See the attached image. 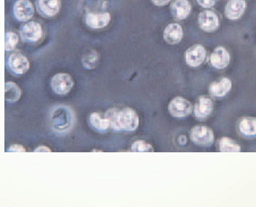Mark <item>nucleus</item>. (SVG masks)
<instances>
[{
	"label": "nucleus",
	"instance_id": "f257e3e1",
	"mask_svg": "<svg viewBox=\"0 0 256 207\" xmlns=\"http://www.w3.org/2000/svg\"><path fill=\"white\" fill-rule=\"evenodd\" d=\"M105 118L110 122V128L116 132L134 131L140 124L138 113L130 107L110 109L106 112Z\"/></svg>",
	"mask_w": 256,
	"mask_h": 207
},
{
	"label": "nucleus",
	"instance_id": "f03ea898",
	"mask_svg": "<svg viewBox=\"0 0 256 207\" xmlns=\"http://www.w3.org/2000/svg\"><path fill=\"white\" fill-rule=\"evenodd\" d=\"M74 113L66 106H56L50 113V123L56 133L63 134L70 131L74 125Z\"/></svg>",
	"mask_w": 256,
	"mask_h": 207
},
{
	"label": "nucleus",
	"instance_id": "7ed1b4c3",
	"mask_svg": "<svg viewBox=\"0 0 256 207\" xmlns=\"http://www.w3.org/2000/svg\"><path fill=\"white\" fill-rule=\"evenodd\" d=\"M52 91L60 96L68 94L74 86L72 78L68 74H58L52 76L50 82Z\"/></svg>",
	"mask_w": 256,
	"mask_h": 207
},
{
	"label": "nucleus",
	"instance_id": "20e7f679",
	"mask_svg": "<svg viewBox=\"0 0 256 207\" xmlns=\"http://www.w3.org/2000/svg\"><path fill=\"white\" fill-rule=\"evenodd\" d=\"M190 139L197 145L208 147L214 144V132L206 126H196L190 131Z\"/></svg>",
	"mask_w": 256,
	"mask_h": 207
},
{
	"label": "nucleus",
	"instance_id": "39448f33",
	"mask_svg": "<svg viewBox=\"0 0 256 207\" xmlns=\"http://www.w3.org/2000/svg\"><path fill=\"white\" fill-rule=\"evenodd\" d=\"M7 66L10 72L20 76L28 72L30 68V62L26 56L20 53H14L8 58Z\"/></svg>",
	"mask_w": 256,
	"mask_h": 207
},
{
	"label": "nucleus",
	"instance_id": "423d86ee",
	"mask_svg": "<svg viewBox=\"0 0 256 207\" xmlns=\"http://www.w3.org/2000/svg\"><path fill=\"white\" fill-rule=\"evenodd\" d=\"M42 28L40 23L35 21L28 22L22 26L20 35L26 43H35L40 41L42 37Z\"/></svg>",
	"mask_w": 256,
	"mask_h": 207
},
{
	"label": "nucleus",
	"instance_id": "0eeeda50",
	"mask_svg": "<svg viewBox=\"0 0 256 207\" xmlns=\"http://www.w3.org/2000/svg\"><path fill=\"white\" fill-rule=\"evenodd\" d=\"M13 15L18 22H27L34 15V8L29 0H16L13 6Z\"/></svg>",
	"mask_w": 256,
	"mask_h": 207
},
{
	"label": "nucleus",
	"instance_id": "6e6552de",
	"mask_svg": "<svg viewBox=\"0 0 256 207\" xmlns=\"http://www.w3.org/2000/svg\"><path fill=\"white\" fill-rule=\"evenodd\" d=\"M192 104L182 97H176L168 104V111L175 118H184L192 112Z\"/></svg>",
	"mask_w": 256,
	"mask_h": 207
},
{
	"label": "nucleus",
	"instance_id": "1a4fd4ad",
	"mask_svg": "<svg viewBox=\"0 0 256 207\" xmlns=\"http://www.w3.org/2000/svg\"><path fill=\"white\" fill-rule=\"evenodd\" d=\"M207 56V51L202 45H195L190 47L186 52V62L188 65L192 68L201 65L204 62Z\"/></svg>",
	"mask_w": 256,
	"mask_h": 207
},
{
	"label": "nucleus",
	"instance_id": "9d476101",
	"mask_svg": "<svg viewBox=\"0 0 256 207\" xmlns=\"http://www.w3.org/2000/svg\"><path fill=\"white\" fill-rule=\"evenodd\" d=\"M198 23L200 29L206 32H214L220 27L218 16L211 11H204L198 15Z\"/></svg>",
	"mask_w": 256,
	"mask_h": 207
},
{
	"label": "nucleus",
	"instance_id": "9b49d317",
	"mask_svg": "<svg viewBox=\"0 0 256 207\" xmlns=\"http://www.w3.org/2000/svg\"><path fill=\"white\" fill-rule=\"evenodd\" d=\"M36 5L40 15L46 18L55 17L60 11V0H36Z\"/></svg>",
	"mask_w": 256,
	"mask_h": 207
},
{
	"label": "nucleus",
	"instance_id": "f8f14e48",
	"mask_svg": "<svg viewBox=\"0 0 256 207\" xmlns=\"http://www.w3.org/2000/svg\"><path fill=\"white\" fill-rule=\"evenodd\" d=\"M210 61L214 68L218 70L224 69L229 65L230 55L224 47H218L212 51Z\"/></svg>",
	"mask_w": 256,
	"mask_h": 207
},
{
	"label": "nucleus",
	"instance_id": "ddd939ff",
	"mask_svg": "<svg viewBox=\"0 0 256 207\" xmlns=\"http://www.w3.org/2000/svg\"><path fill=\"white\" fill-rule=\"evenodd\" d=\"M245 0H229L226 3L224 13L226 18L230 20H237L241 18L246 10Z\"/></svg>",
	"mask_w": 256,
	"mask_h": 207
},
{
	"label": "nucleus",
	"instance_id": "4468645a",
	"mask_svg": "<svg viewBox=\"0 0 256 207\" xmlns=\"http://www.w3.org/2000/svg\"><path fill=\"white\" fill-rule=\"evenodd\" d=\"M111 21L110 13H86L85 22L86 26L92 29H100L106 27Z\"/></svg>",
	"mask_w": 256,
	"mask_h": 207
},
{
	"label": "nucleus",
	"instance_id": "2eb2a0df",
	"mask_svg": "<svg viewBox=\"0 0 256 207\" xmlns=\"http://www.w3.org/2000/svg\"><path fill=\"white\" fill-rule=\"evenodd\" d=\"M231 89L232 81L229 78L223 77L211 84L209 92L214 97L222 98L229 93Z\"/></svg>",
	"mask_w": 256,
	"mask_h": 207
},
{
	"label": "nucleus",
	"instance_id": "dca6fc26",
	"mask_svg": "<svg viewBox=\"0 0 256 207\" xmlns=\"http://www.w3.org/2000/svg\"><path fill=\"white\" fill-rule=\"evenodd\" d=\"M183 30L180 25L170 23L166 26L164 32V40L168 44L175 45L180 43L183 38Z\"/></svg>",
	"mask_w": 256,
	"mask_h": 207
},
{
	"label": "nucleus",
	"instance_id": "f3484780",
	"mask_svg": "<svg viewBox=\"0 0 256 207\" xmlns=\"http://www.w3.org/2000/svg\"><path fill=\"white\" fill-rule=\"evenodd\" d=\"M170 11L176 20H186L192 12V5L188 0H174L170 6Z\"/></svg>",
	"mask_w": 256,
	"mask_h": 207
},
{
	"label": "nucleus",
	"instance_id": "a211bd4d",
	"mask_svg": "<svg viewBox=\"0 0 256 207\" xmlns=\"http://www.w3.org/2000/svg\"><path fill=\"white\" fill-rule=\"evenodd\" d=\"M214 110L212 100L206 96L198 98L194 107V115L198 119H206L210 116Z\"/></svg>",
	"mask_w": 256,
	"mask_h": 207
},
{
	"label": "nucleus",
	"instance_id": "6ab92c4d",
	"mask_svg": "<svg viewBox=\"0 0 256 207\" xmlns=\"http://www.w3.org/2000/svg\"><path fill=\"white\" fill-rule=\"evenodd\" d=\"M22 90L14 82H6L4 85V99L9 103H16L20 100Z\"/></svg>",
	"mask_w": 256,
	"mask_h": 207
},
{
	"label": "nucleus",
	"instance_id": "aec40b11",
	"mask_svg": "<svg viewBox=\"0 0 256 207\" xmlns=\"http://www.w3.org/2000/svg\"><path fill=\"white\" fill-rule=\"evenodd\" d=\"M89 123L92 127L99 133H105L110 128V122L106 118H102L98 113L90 115Z\"/></svg>",
	"mask_w": 256,
	"mask_h": 207
},
{
	"label": "nucleus",
	"instance_id": "412c9836",
	"mask_svg": "<svg viewBox=\"0 0 256 207\" xmlns=\"http://www.w3.org/2000/svg\"><path fill=\"white\" fill-rule=\"evenodd\" d=\"M238 129L242 135L246 137L256 136V118H244L240 121Z\"/></svg>",
	"mask_w": 256,
	"mask_h": 207
},
{
	"label": "nucleus",
	"instance_id": "4be33fe9",
	"mask_svg": "<svg viewBox=\"0 0 256 207\" xmlns=\"http://www.w3.org/2000/svg\"><path fill=\"white\" fill-rule=\"evenodd\" d=\"M98 62V55L94 50L90 49L84 54L82 59V63L86 69H94Z\"/></svg>",
	"mask_w": 256,
	"mask_h": 207
},
{
	"label": "nucleus",
	"instance_id": "5701e85b",
	"mask_svg": "<svg viewBox=\"0 0 256 207\" xmlns=\"http://www.w3.org/2000/svg\"><path fill=\"white\" fill-rule=\"evenodd\" d=\"M220 150L223 152H238L241 151V147L231 138L223 137L218 141Z\"/></svg>",
	"mask_w": 256,
	"mask_h": 207
},
{
	"label": "nucleus",
	"instance_id": "b1692460",
	"mask_svg": "<svg viewBox=\"0 0 256 207\" xmlns=\"http://www.w3.org/2000/svg\"><path fill=\"white\" fill-rule=\"evenodd\" d=\"M18 43V37L14 32H6L4 34V50L6 52L14 50Z\"/></svg>",
	"mask_w": 256,
	"mask_h": 207
},
{
	"label": "nucleus",
	"instance_id": "393cba45",
	"mask_svg": "<svg viewBox=\"0 0 256 207\" xmlns=\"http://www.w3.org/2000/svg\"><path fill=\"white\" fill-rule=\"evenodd\" d=\"M132 151L136 152H154L153 147L142 140H138L134 141L132 145Z\"/></svg>",
	"mask_w": 256,
	"mask_h": 207
},
{
	"label": "nucleus",
	"instance_id": "a878e982",
	"mask_svg": "<svg viewBox=\"0 0 256 207\" xmlns=\"http://www.w3.org/2000/svg\"><path fill=\"white\" fill-rule=\"evenodd\" d=\"M197 3L204 9H210V8L214 7L216 4L215 0H197Z\"/></svg>",
	"mask_w": 256,
	"mask_h": 207
},
{
	"label": "nucleus",
	"instance_id": "bb28decb",
	"mask_svg": "<svg viewBox=\"0 0 256 207\" xmlns=\"http://www.w3.org/2000/svg\"><path fill=\"white\" fill-rule=\"evenodd\" d=\"M9 152H26V148L23 146L20 145V144H14L10 146L8 149Z\"/></svg>",
	"mask_w": 256,
	"mask_h": 207
},
{
	"label": "nucleus",
	"instance_id": "cd10ccee",
	"mask_svg": "<svg viewBox=\"0 0 256 207\" xmlns=\"http://www.w3.org/2000/svg\"><path fill=\"white\" fill-rule=\"evenodd\" d=\"M152 2L155 6L162 7V6H165L166 5L168 4L170 0H152Z\"/></svg>",
	"mask_w": 256,
	"mask_h": 207
},
{
	"label": "nucleus",
	"instance_id": "c85d7f7f",
	"mask_svg": "<svg viewBox=\"0 0 256 207\" xmlns=\"http://www.w3.org/2000/svg\"><path fill=\"white\" fill-rule=\"evenodd\" d=\"M36 152H51L50 149L49 147H46V146H40V147H36V149H35Z\"/></svg>",
	"mask_w": 256,
	"mask_h": 207
}]
</instances>
